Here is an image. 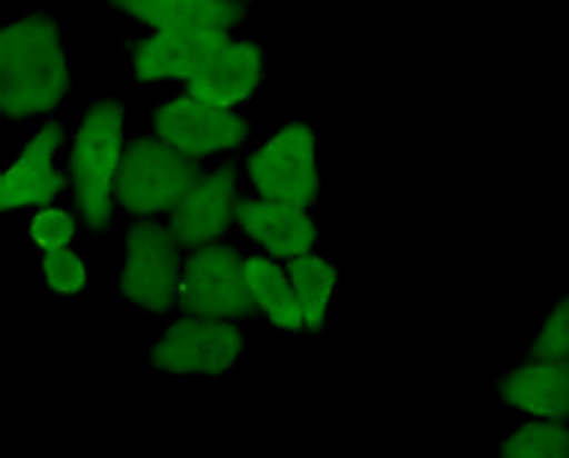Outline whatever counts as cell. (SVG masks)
Instances as JSON below:
<instances>
[{
    "mask_svg": "<svg viewBox=\"0 0 569 458\" xmlns=\"http://www.w3.org/2000/svg\"><path fill=\"white\" fill-rule=\"evenodd\" d=\"M69 60L58 21L28 16L0 28V114L10 120L42 118L63 102Z\"/></svg>",
    "mask_w": 569,
    "mask_h": 458,
    "instance_id": "1",
    "label": "cell"
},
{
    "mask_svg": "<svg viewBox=\"0 0 569 458\" xmlns=\"http://www.w3.org/2000/svg\"><path fill=\"white\" fill-rule=\"evenodd\" d=\"M127 111L118 99H99L81 118L72 150H69V180L76 210L93 231H106L114 213L118 171L127 150Z\"/></svg>",
    "mask_w": 569,
    "mask_h": 458,
    "instance_id": "2",
    "label": "cell"
},
{
    "mask_svg": "<svg viewBox=\"0 0 569 458\" xmlns=\"http://www.w3.org/2000/svg\"><path fill=\"white\" fill-rule=\"evenodd\" d=\"M198 177L201 171L196 159L180 153L177 147L162 138H136L120 159L118 198L123 210L138 219L171 213Z\"/></svg>",
    "mask_w": 569,
    "mask_h": 458,
    "instance_id": "3",
    "label": "cell"
},
{
    "mask_svg": "<svg viewBox=\"0 0 569 458\" xmlns=\"http://www.w3.org/2000/svg\"><path fill=\"white\" fill-rule=\"evenodd\" d=\"M177 306L187 315L201 318H222L234 321L252 309L249 285H246V258L237 249L219 243L198 246L183 261Z\"/></svg>",
    "mask_w": 569,
    "mask_h": 458,
    "instance_id": "4",
    "label": "cell"
},
{
    "mask_svg": "<svg viewBox=\"0 0 569 458\" xmlns=\"http://www.w3.org/2000/svg\"><path fill=\"white\" fill-rule=\"evenodd\" d=\"M180 249L183 246L177 243L168 225H132L127 235L123 270H120L123 297L148 312H168L177 302V288H180V273H183Z\"/></svg>",
    "mask_w": 569,
    "mask_h": 458,
    "instance_id": "5",
    "label": "cell"
},
{
    "mask_svg": "<svg viewBox=\"0 0 569 458\" xmlns=\"http://www.w3.org/2000/svg\"><path fill=\"white\" fill-rule=\"evenodd\" d=\"M246 175L261 198L309 207L321 186L318 159H315V132L306 123L279 127L249 157Z\"/></svg>",
    "mask_w": 569,
    "mask_h": 458,
    "instance_id": "6",
    "label": "cell"
},
{
    "mask_svg": "<svg viewBox=\"0 0 569 458\" xmlns=\"http://www.w3.org/2000/svg\"><path fill=\"white\" fill-rule=\"evenodd\" d=\"M157 138L177 147L189 159H204L213 153H228L246 141L249 123L237 108H222L196 97V93H177L153 111Z\"/></svg>",
    "mask_w": 569,
    "mask_h": 458,
    "instance_id": "7",
    "label": "cell"
},
{
    "mask_svg": "<svg viewBox=\"0 0 569 458\" xmlns=\"http://www.w3.org/2000/svg\"><path fill=\"white\" fill-rule=\"evenodd\" d=\"M243 351V336L222 318L187 315L153 345V366L171 375H222Z\"/></svg>",
    "mask_w": 569,
    "mask_h": 458,
    "instance_id": "8",
    "label": "cell"
},
{
    "mask_svg": "<svg viewBox=\"0 0 569 458\" xmlns=\"http://www.w3.org/2000/svg\"><path fill=\"white\" fill-rule=\"evenodd\" d=\"M60 147V123H46L24 141L10 166L0 168V213L51 205L63 192L67 177L58 168Z\"/></svg>",
    "mask_w": 569,
    "mask_h": 458,
    "instance_id": "9",
    "label": "cell"
},
{
    "mask_svg": "<svg viewBox=\"0 0 569 458\" xmlns=\"http://www.w3.org/2000/svg\"><path fill=\"white\" fill-rule=\"evenodd\" d=\"M237 205L234 166H219L198 177L187 196L177 201L168 228L183 249H198L226 235L234 222Z\"/></svg>",
    "mask_w": 569,
    "mask_h": 458,
    "instance_id": "10",
    "label": "cell"
},
{
    "mask_svg": "<svg viewBox=\"0 0 569 458\" xmlns=\"http://www.w3.org/2000/svg\"><path fill=\"white\" fill-rule=\"evenodd\" d=\"M231 30H150L132 46V72L138 81L187 84Z\"/></svg>",
    "mask_w": 569,
    "mask_h": 458,
    "instance_id": "11",
    "label": "cell"
},
{
    "mask_svg": "<svg viewBox=\"0 0 569 458\" xmlns=\"http://www.w3.org/2000/svg\"><path fill=\"white\" fill-rule=\"evenodd\" d=\"M264 81V51L252 40L228 33L207 63L187 81L189 93L222 108H237L256 97Z\"/></svg>",
    "mask_w": 569,
    "mask_h": 458,
    "instance_id": "12",
    "label": "cell"
},
{
    "mask_svg": "<svg viewBox=\"0 0 569 458\" xmlns=\"http://www.w3.org/2000/svg\"><path fill=\"white\" fill-rule=\"evenodd\" d=\"M234 222L249 240L261 246L270 258H295L312 252L318 240V225L306 205L295 201H270V198H240Z\"/></svg>",
    "mask_w": 569,
    "mask_h": 458,
    "instance_id": "13",
    "label": "cell"
},
{
    "mask_svg": "<svg viewBox=\"0 0 569 458\" xmlns=\"http://www.w3.org/2000/svg\"><path fill=\"white\" fill-rule=\"evenodd\" d=\"M111 7L148 30H234L240 0H111Z\"/></svg>",
    "mask_w": 569,
    "mask_h": 458,
    "instance_id": "14",
    "label": "cell"
},
{
    "mask_svg": "<svg viewBox=\"0 0 569 458\" xmlns=\"http://www.w3.org/2000/svg\"><path fill=\"white\" fill-rule=\"evenodd\" d=\"M501 399L525 417L569 419V362L533 357L501 380Z\"/></svg>",
    "mask_w": 569,
    "mask_h": 458,
    "instance_id": "15",
    "label": "cell"
},
{
    "mask_svg": "<svg viewBox=\"0 0 569 458\" xmlns=\"http://www.w3.org/2000/svg\"><path fill=\"white\" fill-rule=\"evenodd\" d=\"M246 285H249L252 309H261L279 330H303V318L297 309L288 273L276 258L249 255L246 258Z\"/></svg>",
    "mask_w": 569,
    "mask_h": 458,
    "instance_id": "16",
    "label": "cell"
},
{
    "mask_svg": "<svg viewBox=\"0 0 569 458\" xmlns=\"http://www.w3.org/2000/svg\"><path fill=\"white\" fill-rule=\"evenodd\" d=\"M284 273H288V282H291V291H295L297 309H300V318H303V330L321 327L327 321L336 282H339L333 263L318 258L315 252H300L295 258H288Z\"/></svg>",
    "mask_w": 569,
    "mask_h": 458,
    "instance_id": "17",
    "label": "cell"
},
{
    "mask_svg": "<svg viewBox=\"0 0 569 458\" xmlns=\"http://www.w3.org/2000/svg\"><path fill=\"white\" fill-rule=\"evenodd\" d=\"M501 456L507 458H569L567 419L537 417L519 426L503 440Z\"/></svg>",
    "mask_w": 569,
    "mask_h": 458,
    "instance_id": "18",
    "label": "cell"
},
{
    "mask_svg": "<svg viewBox=\"0 0 569 458\" xmlns=\"http://www.w3.org/2000/svg\"><path fill=\"white\" fill-rule=\"evenodd\" d=\"M42 279L51 291L63 293V297H76L88 288V263L72 246H60L42 252Z\"/></svg>",
    "mask_w": 569,
    "mask_h": 458,
    "instance_id": "19",
    "label": "cell"
},
{
    "mask_svg": "<svg viewBox=\"0 0 569 458\" xmlns=\"http://www.w3.org/2000/svg\"><path fill=\"white\" fill-rule=\"evenodd\" d=\"M79 231L76 213H69L67 207L58 205H42L37 207V213L30 216L28 222V237L30 243L49 252V249H60V246H72Z\"/></svg>",
    "mask_w": 569,
    "mask_h": 458,
    "instance_id": "20",
    "label": "cell"
},
{
    "mask_svg": "<svg viewBox=\"0 0 569 458\" xmlns=\"http://www.w3.org/2000/svg\"><path fill=\"white\" fill-rule=\"evenodd\" d=\"M530 357L569 362V297H563L546 315V321H542L540 332L533 339V348H530Z\"/></svg>",
    "mask_w": 569,
    "mask_h": 458,
    "instance_id": "21",
    "label": "cell"
},
{
    "mask_svg": "<svg viewBox=\"0 0 569 458\" xmlns=\"http://www.w3.org/2000/svg\"><path fill=\"white\" fill-rule=\"evenodd\" d=\"M240 3H243V0H240Z\"/></svg>",
    "mask_w": 569,
    "mask_h": 458,
    "instance_id": "22",
    "label": "cell"
}]
</instances>
